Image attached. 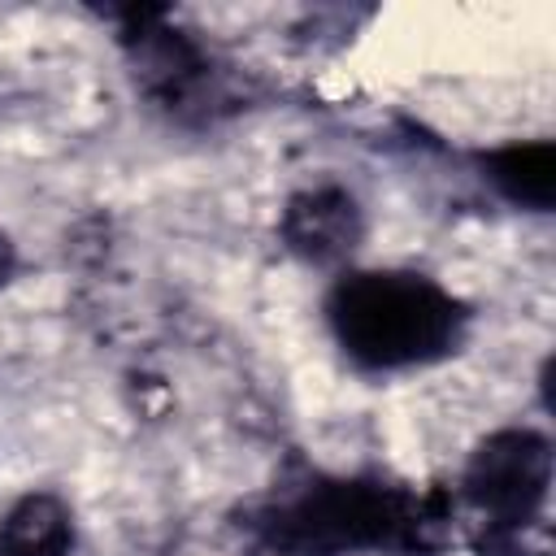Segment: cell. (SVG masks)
Wrapping results in <instances>:
<instances>
[{
    "mask_svg": "<svg viewBox=\"0 0 556 556\" xmlns=\"http://www.w3.org/2000/svg\"><path fill=\"white\" fill-rule=\"evenodd\" d=\"M495 182L521 200V204H552L556 191V156L547 143H530V148H508L504 156H495Z\"/></svg>",
    "mask_w": 556,
    "mask_h": 556,
    "instance_id": "277c9868",
    "label": "cell"
},
{
    "mask_svg": "<svg viewBox=\"0 0 556 556\" xmlns=\"http://www.w3.org/2000/svg\"><path fill=\"white\" fill-rule=\"evenodd\" d=\"M9 269H13V248H9V239L0 235V282L9 278Z\"/></svg>",
    "mask_w": 556,
    "mask_h": 556,
    "instance_id": "5b68a950",
    "label": "cell"
},
{
    "mask_svg": "<svg viewBox=\"0 0 556 556\" xmlns=\"http://www.w3.org/2000/svg\"><path fill=\"white\" fill-rule=\"evenodd\" d=\"M334 326L352 356L369 365H413L434 356L452 330V300L413 274H361L334 295Z\"/></svg>",
    "mask_w": 556,
    "mask_h": 556,
    "instance_id": "6da1fadb",
    "label": "cell"
},
{
    "mask_svg": "<svg viewBox=\"0 0 556 556\" xmlns=\"http://www.w3.org/2000/svg\"><path fill=\"white\" fill-rule=\"evenodd\" d=\"M361 222H356V204L343 191H308L300 200H291L287 213V239L291 248H300L313 261H330L343 256L356 239Z\"/></svg>",
    "mask_w": 556,
    "mask_h": 556,
    "instance_id": "3957f363",
    "label": "cell"
},
{
    "mask_svg": "<svg viewBox=\"0 0 556 556\" xmlns=\"http://www.w3.org/2000/svg\"><path fill=\"white\" fill-rule=\"evenodd\" d=\"M547 478H552L547 443L530 430H508L482 443V452L465 473V486L473 504L495 517V526H517L530 521L534 508L543 504Z\"/></svg>",
    "mask_w": 556,
    "mask_h": 556,
    "instance_id": "7a4b0ae2",
    "label": "cell"
},
{
    "mask_svg": "<svg viewBox=\"0 0 556 556\" xmlns=\"http://www.w3.org/2000/svg\"><path fill=\"white\" fill-rule=\"evenodd\" d=\"M0 556H13V552H4V547H0Z\"/></svg>",
    "mask_w": 556,
    "mask_h": 556,
    "instance_id": "8992f818",
    "label": "cell"
}]
</instances>
